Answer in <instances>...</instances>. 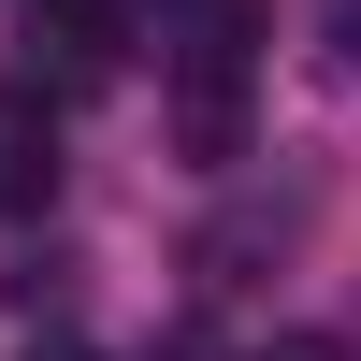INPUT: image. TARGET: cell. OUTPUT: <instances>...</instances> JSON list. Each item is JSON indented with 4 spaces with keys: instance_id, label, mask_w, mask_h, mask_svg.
<instances>
[{
    "instance_id": "cell-1",
    "label": "cell",
    "mask_w": 361,
    "mask_h": 361,
    "mask_svg": "<svg viewBox=\"0 0 361 361\" xmlns=\"http://www.w3.org/2000/svg\"><path fill=\"white\" fill-rule=\"evenodd\" d=\"M44 202H58V116L0 87V217H44Z\"/></svg>"
},
{
    "instance_id": "cell-2",
    "label": "cell",
    "mask_w": 361,
    "mask_h": 361,
    "mask_svg": "<svg viewBox=\"0 0 361 361\" xmlns=\"http://www.w3.org/2000/svg\"><path fill=\"white\" fill-rule=\"evenodd\" d=\"M260 361H347V347H333V333H275Z\"/></svg>"
},
{
    "instance_id": "cell-3",
    "label": "cell",
    "mask_w": 361,
    "mask_h": 361,
    "mask_svg": "<svg viewBox=\"0 0 361 361\" xmlns=\"http://www.w3.org/2000/svg\"><path fill=\"white\" fill-rule=\"evenodd\" d=\"M29 361H102V347H73V333H44V347H29Z\"/></svg>"
}]
</instances>
